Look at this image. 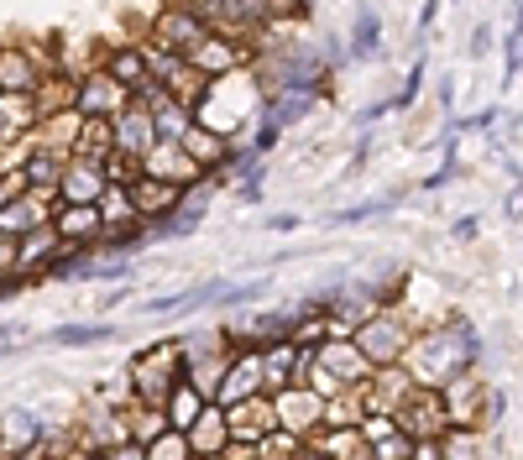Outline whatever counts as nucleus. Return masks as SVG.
<instances>
[{"mask_svg":"<svg viewBox=\"0 0 523 460\" xmlns=\"http://www.w3.org/2000/svg\"><path fill=\"white\" fill-rule=\"evenodd\" d=\"M476 361H482V335H476V325L466 314H445V319H424L398 366L408 372L414 387H445L450 377L471 372Z\"/></svg>","mask_w":523,"mask_h":460,"instance_id":"1","label":"nucleus"},{"mask_svg":"<svg viewBox=\"0 0 523 460\" xmlns=\"http://www.w3.org/2000/svg\"><path fill=\"white\" fill-rule=\"evenodd\" d=\"M419 325H424V319H414V309H408V304H388V309H377L372 319H361L351 345L367 356L372 372H377V366H398L403 351H408V340L419 335Z\"/></svg>","mask_w":523,"mask_h":460,"instance_id":"2","label":"nucleus"},{"mask_svg":"<svg viewBox=\"0 0 523 460\" xmlns=\"http://www.w3.org/2000/svg\"><path fill=\"white\" fill-rule=\"evenodd\" d=\"M184 377V356H178V340H152L147 351H136L126 361V393L131 403H147V408H163L168 387Z\"/></svg>","mask_w":523,"mask_h":460,"instance_id":"3","label":"nucleus"},{"mask_svg":"<svg viewBox=\"0 0 523 460\" xmlns=\"http://www.w3.org/2000/svg\"><path fill=\"white\" fill-rule=\"evenodd\" d=\"M440 403H445V424L450 429H466V434H482L487 424H497V413H503V403H497V387L482 382V372H461L450 377L445 387H435Z\"/></svg>","mask_w":523,"mask_h":460,"instance_id":"4","label":"nucleus"},{"mask_svg":"<svg viewBox=\"0 0 523 460\" xmlns=\"http://www.w3.org/2000/svg\"><path fill=\"white\" fill-rule=\"evenodd\" d=\"M48 74H53V48L0 42V95H32Z\"/></svg>","mask_w":523,"mask_h":460,"instance_id":"5","label":"nucleus"},{"mask_svg":"<svg viewBox=\"0 0 523 460\" xmlns=\"http://www.w3.org/2000/svg\"><path fill=\"white\" fill-rule=\"evenodd\" d=\"M393 424H398V434H408L414 445H429V440H440V434H450L445 403H440L435 387H408V398L398 403Z\"/></svg>","mask_w":523,"mask_h":460,"instance_id":"6","label":"nucleus"},{"mask_svg":"<svg viewBox=\"0 0 523 460\" xmlns=\"http://www.w3.org/2000/svg\"><path fill=\"white\" fill-rule=\"evenodd\" d=\"M126 100L131 95L105 74V68H95V63L79 68V84H74V115L79 121H110L116 110H126Z\"/></svg>","mask_w":523,"mask_h":460,"instance_id":"7","label":"nucleus"},{"mask_svg":"<svg viewBox=\"0 0 523 460\" xmlns=\"http://www.w3.org/2000/svg\"><path fill=\"white\" fill-rule=\"evenodd\" d=\"M184 63L194 68V74H199L204 84H220V79L246 74V68H252L246 48H236V42H225V37H215V32H204V37L194 42V48L184 53Z\"/></svg>","mask_w":523,"mask_h":460,"instance_id":"8","label":"nucleus"},{"mask_svg":"<svg viewBox=\"0 0 523 460\" xmlns=\"http://www.w3.org/2000/svg\"><path fill=\"white\" fill-rule=\"evenodd\" d=\"M147 42H157V48H168V53H178L184 58L194 42L204 37V21L189 11V6H178V0H168V6H157L152 11V21H147V32H142Z\"/></svg>","mask_w":523,"mask_h":460,"instance_id":"9","label":"nucleus"},{"mask_svg":"<svg viewBox=\"0 0 523 460\" xmlns=\"http://www.w3.org/2000/svg\"><path fill=\"white\" fill-rule=\"evenodd\" d=\"M53 210H58V194H53V189H27V194H16V199L0 204V236H11V241L32 236V230L53 225Z\"/></svg>","mask_w":523,"mask_h":460,"instance_id":"10","label":"nucleus"},{"mask_svg":"<svg viewBox=\"0 0 523 460\" xmlns=\"http://www.w3.org/2000/svg\"><path fill=\"white\" fill-rule=\"evenodd\" d=\"M42 434H48V419L27 403H11L0 413V455L32 460V455H42Z\"/></svg>","mask_w":523,"mask_h":460,"instance_id":"11","label":"nucleus"},{"mask_svg":"<svg viewBox=\"0 0 523 460\" xmlns=\"http://www.w3.org/2000/svg\"><path fill=\"white\" fill-rule=\"evenodd\" d=\"M63 257V236L53 225H42V230H32V236H21L16 241V262H11V278L27 288V283H42L48 278V267Z\"/></svg>","mask_w":523,"mask_h":460,"instance_id":"12","label":"nucleus"},{"mask_svg":"<svg viewBox=\"0 0 523 460\" xmlns=\"http://www.w3.org/2000/svg\"><path fill=\"white\" fill-rule=\"evenodd\" d=\"M272 424L293 440H309L314 429H320V398L309 393V387H283V393H272Z\"/></svg>","mask_w":523,"mask_h":460,"instance_id":"13","label":"nucleus"},{"mask_svg":"<svg viewBox=\"0 0 523 460\" xmlns=\"http://www.w3.org/2000/svg\"><path fill=\"white\" fill-rule=\"evenodd\" d=\"M110 142H116V152L121 157H142L152 152V142H157V131H152V110L147 105H136V100H126V110H116L110 115Z\"/></svg>","mask_w":523,"mask_h":460,"instance_id":"14","label":"nucleus"},{"mask_svg":"<svg viewBox=\"0 0 523 460\" xmlns=\"http://www.w3.org/2000/svg\"><path fill=\"white\" fill-rule=\"evenodd\" d=\"M142 178H157V183H168V189H189L204 173L189 163V152L178 142H152V152L142 157Z\"/></svg>","mask_w":523,"mask_h":460,"instance_id":"15","label":"nucleus"},{"mask_svg":"<svg viewBox=\"0 0 523 460\" xmlns=\"http://www.w3.org/2000/svg\"><path fill=\"white\" fill-rule=\"evenodd\" d=\"M178 194H184V189H168V183H157V178H131L126 183V199H131L136 225H163L178 210Z\"/></svg>","mask_w":523,"mask_h":460,"instance_id":"16","label":"nucleus"},{"mask_svg":"<svg viewBox=\"0 0 523 460\" xmlns=\"http://www.w3.org/2000/svg\"><path fill=\"white\" fill-rule=\"evenodd\" d=\"M408 387H414V382H408L403 366H377L356 393H361V408H367V413H398V403L408 398Z\"/></svg>","mask_w":523,"mask_h":460,"instance_id":"17","label":"nucleus"},{"mask_svg":"<svg viewBox=\"0 0 523 460\" xmlns=\"http://www.w3.org/2000/svg\"><path fill=\"white\" fill-rule=\"evenodd\" d=\"M314 361H320V366H325V372H330L340 387H361V382L372 377L367 356H361L351 340H320V345H314Z\"/></svg>","mask_w":523,"mask_h":460,"instance_id":"18","label":"nucleus"},{"mask_svg":"<svg viewBox=\"0 0 523 460\" xmlns=\"http://www.w3.org/2000/svg\"><path fill=\"white\" fill-rule=\"evenodd\" d=\"M63 163H68V152L63 147H48L42 136H32L27 147H21V178H27V189H58V178H63Z\"/></svg>","mask_w":523,"mask_h":460,"instance_id":"19","label":"nucleus"},{"mask_svg":"<svg viewBox=\"0 0 523 460\" xmlns=\"http://www.w3.org/2000/svg\"><path fill=\"white\" fill-rule=\"evenodd\" d=\"M225 429H231V445H257L262 434H272L278 424H272V403L257 393L246 403H231L225 408Z\"/></svg>","mask_w":523,"mask_h":460,"instance_id":"20","label":"nucleus"},{"mask_svg":"<svg viewBox=\"0 0 523 460\" xmlns=\"http://www.w3.org/2000/svg\"><path fill=\"white\" fill-rule=\"evenodd\" d=\"M37 105L32 95H0V152H11L21 142H32L37 136Z\"/></svg>","mask_w":523,"mask_h":460,"instance_id":"21","label":"nucleus"},{"mask_svg":"<svg viewBox=\"0 0 523 460\" xmlns=\"http://www.w3.org/2000/svg\"><path fill=\"white\" fill-rule=\"evenodd\" d=\"M257 393H262L257 351H231V372H225L215 403H220V408H231V403H246V398H257ZM262 398H267V393H262Z\"/></svg>","mask_w":523,"mask_h":460,"instance_id":"22","label":"nucleus"},{"mask_svg":"<svg viewBox=\"0 0 523 460\" xmlns=\"http://www.w3.org/2000/svg\"><path fill=\"white\" fill-rule=\"evenodd\" d=\"M53 194H58V204H95V199L105 194V173H100L95 163H79V157H68Z\"/></svg>","mask_w":523,"mask_h":460,"instance_id":"23","label":"nucleus"},{"mask_svg":"<svg viewBox=\"0 0 523 460\" xmlns=\"http://www.w3.org/2000/svg\"><path fill=\"white\" fill-rule=\"evenodd\" d=\"M53 230L63 236V246H100V215L95 204H58L53 210Z\"/></svg>","mask_w":523,"mask_h":460,"instance_id":"24","label":"nucleus"},{"mask_svg":"<svg viewBox=\"0 0 523 460\" xmlns=\"http://www.w3.org/2000/svg\"><path fill=\"white\" fill-rule=\"evenodd\" d=\"M189 440V455H225V445H231V429H225V408L220 403H204L199 419L184 429Z\"/></svg>","mask_w":523,"mask_h":460,"instance_id":"25","label":"nucleus"},{"mask_svg":"<svg viewBox=\"0 0 523 460\" xmlns=\"http://www.w3.org/2000/svg\"><path fill=\"white\" fill-rule=\"evenodd\" d=\"M95 68H105V74L116 79L126 95H136V89L147 84V63H142V48H136V42H116V48H105L95 58Z\"/></svg>","mask_w":523,"mask_h":460,"instance_id":"26","label":"nucleus"},{"mask_svg":"<svg viewBox=\"0 0 523 460\" xmlns=\"http://www.w3.org/2000/svg\"><path fill=\"white\" fill-rule=\"evenodd\" d=\"M225 372H231V351H210V356H194V361H184V382L194 387V393L204 398V403H215V393H220V382H225Z\"/></svg>","mask_w":523,"mask_h":460,"instance_id":"27","label":"nucleus"},{"mask_svg":"<svg viewBox=\"0 0 523 460\" xmlns=\"http://www.w3.org/2000/svg\"><path fill=\"white\" fill-rule=\"evenodd\" d=\"M74 74H58V68H53V74L48 79H42L37 89H32V105H37V121H53V115H63V110H74Z\"/></svg>","mask_w":523,"mask_h":460,"instance_id":"28","label":"nucleus"},{"mask_svg":"<svg viewBox=\"0 0 523 460\" xmlns=\"http://www.w3.org/2000/svg\"><path fill=\"white\" fill-rule=\"evenodd\" d=\"M116 152V142H110V121H79L74 142H68V157H79V163H105V157Z\"/></svg>","mask_w":523,"mask_h":460,"instance_id":"29","label":"nucleus"},{"mask_svg":"<svg viewBox=\"0 0 523 460\" xmlns=\"http://www.w3.org/2000/svg\"><path fill=\"white\" fill-rule=\"evenodd\" d=\"M199 408H204V398L194 393V387H189L184 377H178V382L168 387V398H163V424L184 434V429H189V424L199 419Z\"/></svg>","mask_w":523,"mask_h":460,"instance_id":"30","label":"nucleus"},{"mask_svg":"<svg viewBox=\"0 0 523 460\" xmlns=\"http://www.w3.org/2000/svg\"><path fill=\"white\" fill-rule=\"evenodd\" d=\"M194 126V110L184 105V100H163V105H152V131H157V142H178Z\"/></svg>","mask_w":523,"mask_h":460,"instance_id":"31","label":"nucleus"},{"mask_svg":"<svg viewBox=\"0 0 523 460\" xmlns=\"http://www.w3.org/2000/svg\"><path fill=\"white\" fill-rule=\"evenodd\" d=\"M361 393L356 387H346V393H335L330 403H320V429H356L361 424Z\"/></svg>","mask_w":523,"mask_h":460,"instance_id":"32","label":"nucleus"},{"mask_svg":"<svg viewBox=\"0 0 523 460\" xmlns=\"http://www.w3.org/2000/svg\"><path fill=\"white\" fill-rule=\"evenodd\" d=\"M126 413V440H136V445H147V440H157L168 424H163V408H147V403H126L121 408Z\"/></svg>","mask_w":523,"mask_h":460,"instance_id":"33","label":"nucleus"},{"mask_svg":"<svg viewBox=\"0 0 523 460\" xmlns=\"http://www.w3.org/2000/svg\"><path fill=\"white\" fill-rule=\"evenodd\" d=\"M42 340L48 345H105V340H116V325H58Z\"/></svg>","mask_w":523,"mask_h":460,"instance_id":"34","label":"nucleus"},{"mask_svg":"<svg viewBox=\"0 0 523 460\" xmlns=\"http://www.w3.org/2000/svg\"><path fill=\"white\" fill-rule=\"evenodd\" d=\"M142 455H147V460H194V455H189V440H184L178 429H163L157 440H147Z\"/></svg>","mask_w":523,"mask_h":460,"instance_id":"35","label":"nucleus"},{"mask_svg":"<svg viewBox=\"0 0 523 460\" xmlns=\"http://www.w3.org/2000/svg\"><path fill=\"white\" fill-rule=\"evenodd\" d=\"M100 173H105V183H110V189H126L131 178H142V163H136V157H121V152H110L105 163H100Z\"/></svg>","mask_w":523,"mask_h":460,"instance_id":"36","label":"nucleus"},{"mask_svg":"<svg viewBox=\"0 0 523 460\" xmlns=\"http://www.w3.org/2000/svg\"><path fill=\"white\" fill-rule=\"evenodd\" d=\"M382 42V21L372 16V11H361L356 16V42H351V58H367L372 48Z\"/></svg>","mask_w":523,"mask_h":460,"instance_id":"37","label":"nucleus"},{"mask_svg":"<svg viewBox=\"0 0 523 460\" xmlns=\"http://www.w3.org/2000/svg\"><path fill=\"white\" fill-rule=\"evenodd\" d=\"M367 460H414V440L408 434H388V440L367 445Z\"/></svg>","mask_w":523,"mask_h":460,"instance_id":"38","label":"nucleus"},{"mask_svg":"<svg viewBox=\"0 0 523 460\" xmlns=\"http://www.w3.org/2000/svg\"><path fill=\"white\" fill-rule=\"evenodd\" d=\"M105 460H147V455H142V445H136V440H126V445H110Z\"/></svg>","mask_w":523,"mask_h":460,"instance_id":"39","label":"nucleus"},{"mask_svg":"<svg viewBox=\"0 0 523 460\" xmlns=\"http://www.w3.org/2000/svg\"><path fill=\"white\" fill-rule=\"evenodd\" d=\"M476 230H482V220H476V215H466V220H456V225H450V236H456V241H476Z\"/></svg>","mask_w":523,"mask_h":460,"instance_id":"40","label":"nucleus"},{"mask_svg":"<svg viewBox=\"0 0 523 460\" xmlns=\"http://www.w3.org/2000/svg\"><path fill=\"white\" fill-rule=\"evenodd\" d=\"M126 298H131V283H116V288H110V293L100 298V309H121Z\"/></svg>","mask_w":523,"mask_h":460,"instance_id":"41","label":"nucleus"},{"mask_svg":"<svg viewBox=\"0 0 523 460\" xmlns=\"http://www.w3.org/2000/svg\"><path fill=\"white\" fill-rule=\"evenodd\" d=\"M220 460H262V450H257V445H225Z\"/></svg>","mask_w":523,"mask_h":460,"instance_id":"42","label":"nucleus"},{"mask_svg":"<svg viewBox=\"0 0 523 460\" xmlns=\"http://www.w3.org/2000/svg\"><path fill=\"white\" fill-rule=\"evenodd\" d=\"M11 262H16V241L0 236V272H6V278H11Z\"/></svg>","mask_w":523,"mask_h":460,"instance_id":"43","label":"nucleus"},{"mask_svg":"<svg viewBox=\"0 0 523 460\" xmlns=\"http://www.w3.org/2000/svg\"><path fill=\"white\" fill-rule=\"evenodd\" d=\"M508 74H518V32H508Z\"/></svg>","mask_w":523,"mask_h":460,"instance_id":"44","label":"nucleus"},{"mask_svg":"<svg viewBox=\"0 0 523 460\" xmlns=\"http://www.w3.org/2000/svg\"><path fill=\"white\" fill-rule=\"evenodd\" d=\"M414 460H440V445L429 440V445H414Z\"/></svg>","mask_w":523,"mask_h":460,"instance_id":"45","label":"nucleus"},{"mask_svg":"<svg viewBox=\"0 0 523 460\" xmlns=\"http://www.w3.org/2000/svg\"><path fill=\"white\" fill-rule=\"evenodd\" d=\"M435 16H440V0H424V27H435Z\"/></svg>","mask_w":523,"mask_h":460,"instance_id":"46","label":"nucleus"},{"mask_svg":"<svg viewBox=\"0 0 523 460\" xmlns=\"http://www.w3.org/2000/svg\"><path fill=\"white\" fill-rule=\"evenodd\" d=\"M68 460H105V450H84V445H79V450L68 455Z\"/></svg>","mask_w":523,"mask_h":460,"instance_id":"47","label":"nucleus"},{"mask_svg":"<svg viewBox=\"0 0 523 460\" xmlns=\"http://www.w3.org/2000/svg\"><path fill=\"white\" fill-rule=\"evenodd\" d=\"M299 460H325V455H314V450H299Z\"/></svg>","mask_w":523,"mask_h":460,"instance_id":"48","label":"nucleus"},{"mask_svg":"<svg viewBox=\"0 0 523 460\" xmlns=\"http://www.w3.org/2000/svg\"><path fill=\"white\" fill-rule=\"evenodd\" d=\"M6 335H11V325H0V340H6Z\"/></svg>","mask_w":523,"mask_h":460,"instance_id":"49","label":"nucleus"},{"mask_svg":"<svg viewBox=\"0 0 523 460\" xmlns=\"http://www.w3.org/2000/svg\"><path fill=\"white\" fill-rule=\"evenodd\" d=\"M32 460H48V455H32Z\"/></svg>","mask_w":523,"mask_h":460,"instance_id":"50","label":"nucleus"}]
</instances>
